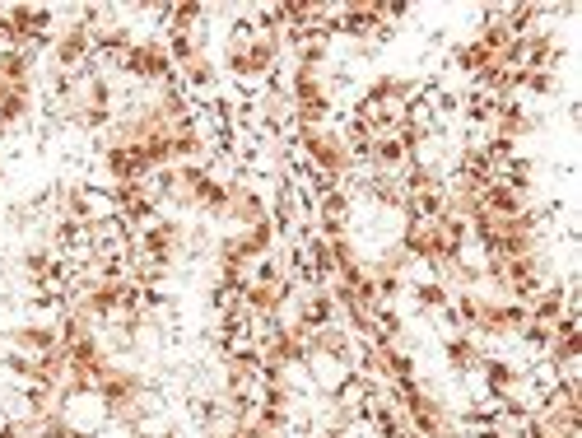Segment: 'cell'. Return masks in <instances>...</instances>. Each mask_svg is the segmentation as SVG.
<instances>
[{"mask_svg": "<svg viewBox=\"0 0 582 438\" xmlns=\"http://www.w3.org/2000/svg\"><path fill=\"white\" fill-rule=\"evenodd\" d=\"M61 415H66V425L75 429V434H84V438H98V434H103V429L112 425L108 401L98 397V392H84V397H70L66 406H61Z\"/></svg>", "mask_w": 582, "mask_h": 438, "instance_id": "cell-1", "label": "cell"}, {"mask_svg": "<svg viewBox=\"0 0 582 438\" xmlns=\"http://www.w3.org/2000/svg\"><path fill=\"white\" fill-rule=\"evenodd\" d=\"M5 345L10 350H19V355H33L42 359L47 350H56V327H38V322H19V327H10V336H5Z\"/></svg>", "mask_w": 582, "mask_h": 438, "instance_id": "cell-2", "label": "cell"}, {"mask_svg": "<svg viewBox=\"0 0 582 438\" xmlns=\"http://www.w3.org/2000/svg\"><path fill=\"white\" fill-rule=\"evenodd\" d=\"M0 438H42L38 415H10V425L0 429Z\"/></svg>", "mask_w": 582, "mask_h": 438, "instance_id": "cell-3", "label": "cell"}, {"mask_svg": "<svg viewBox=\"0 0 582 438\" xmlns=\"http://www.w3.org/2000/svg\"><path fill=\"white\" fill-rule=\"evenodd\" d=\"M312 438H340V434H331V429H322V434H312Z\"/></svg>", "mask_w": 582, "mask_h": 438, "instance_id": "cell-4", "label": "cell"}]
</instances>
